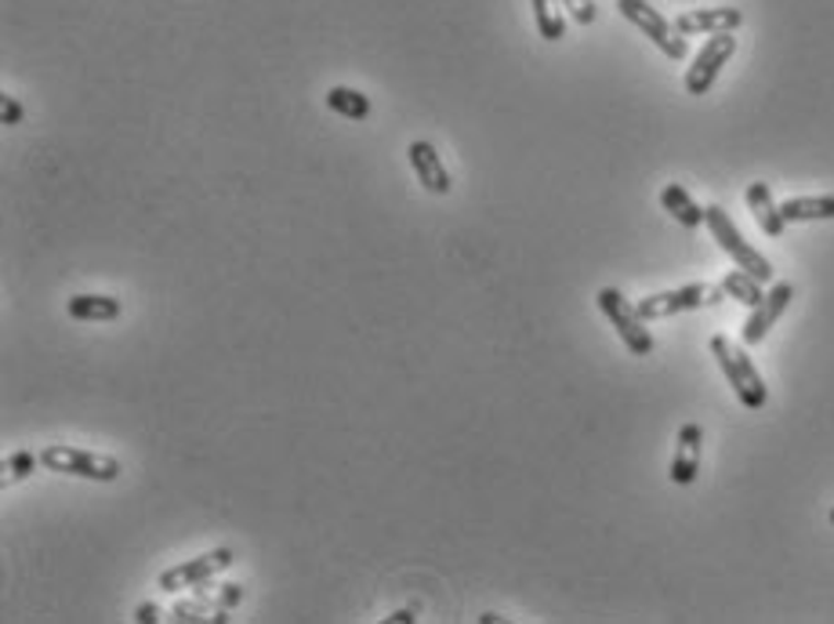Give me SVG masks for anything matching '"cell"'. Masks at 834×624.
<instances>
[{
    "label": "cell",
    "mask_w": 834,
    "mask_h": 624,
    "mask_svg": "<svg viewBox=\"0 0 834 624\" xmlns=\"http://www.w3.org/2000/svg\"><path fill=\"white\" fill-rule=\"evenodd\" d=\"M595 302H599V309H602L606 320L613 324V331L621 334L624 349L631 352V356H650V352H653V334H650L646 320L639 316V305H631L617 287H602Z\"/></svg>",
    "instance_id": "277c9868"
},
{
    "label": "cell",
    "mask_w": 834,
    "mask_h": 624,
    "mask_svg": "<svg viewBox=\"0 0 834 624\" xmlns=\"http://www.w3.org/2000/svg\"><path fill=\"white\" fill-rule=\"evenodd\" d=\"M762 287H766V284H762V280H755L751 273H744V269H733V273L722 276L725 298L741 302V305H747V309H755V305L766 298V291H762Z\"/></svg>",
    "instance_id": "ac0fdd59"
},
{
    "label": "cell",
    "mask_w": 834,
    "mask_h": 624,
    "mask_svg": "<svg viewBox=\"0 0 834 624\" xmlns=\"http://www.w3.org/2000/svg\"><path fill=\"white\" fill-rule=\"evenodd\" d=\"M744 26V11L736 8H694L675 15V30L683 37H700V33H736Z\"/></svg>",
    "instance_id": "30bf717a"
},
{
    "label": "cell",
    "mask_w": 834,
    "mask_h": 624,
    "mask_svg": "<svg viewBox=\"0 0 834 624\" xmlns=\"http://www.w3.org/2000/svg\"><path fill=\"white\" fill-rule=\"evenodd\" d=\"M708 215H705V226L711 229V237L719 240V247L725 254L733 258L736 262V269H744V273H751L755 280H762V284H769L773 280V262L762 251H755L744 237H741V229L733 226V218H730V211L725 207H719V204H711V207H705Z\"/></svg>",
    "instance_id": "3957f363"
},
{
    "label": "cell",
    "mask_w": 834,
    "mask_h": 624,
    "mask_svg": "<svg viewBox=\"0 0 834 624\" xmlns=\"http://www.w3.org/2000/svg\"><path fill=\"white\" fill-rule=\"evenodd\" d=\"M733 52H736V37H733V33H711L708 44L694 58V66L686 69V91H689V95H708L711 84L722 73V66L733 58Z\"/></svg>",
    "instance_id": "ba28073f"
},
{
    "label": "cell",
    "mask_w": 834,
    "mask_h": 624,
    "mask_svg": "<svg viewBox=\"0 0 834 624\" xmlns=\"http://www.w3.org/2000/svg\"><path fill=\"white\" fill-rule=\"evenodd\" d=\"M37 465H41V454H33V451H15L4 462V487H15V483H22V479H30L33 473H37Z\"/></svg>",
    "instance_id": "ffe728a7"
},
{
    "label": "cell",
    "mask_w": 834,
    "mask_h": 624,
    "mask_svg": "<svg viewBox=\"0 0 834 624\" xmlns=\"http://www.w3.org/2000/svg\"><path fill=\"white\" fill-rule=\"evenodd\" d=\"M661 207H664L667 215H672L683 229H700V226H705V215H708V211L700 207L694 196H689L686 185H678V182L664 185V190H661Z\"/></svg>",
    "instance_id": "9a60e30c"
},
{
    "label": "cell",
    "mask_w": 834,
    "mask_h": 624,
    "mask_svg": "<svg viewBox=\"0 0 834 624\" xmlns=\"http://www.w3.org/2000/svg\"><path fill=\"white\" fill-rule=\"evenodd\" d=\"M744 196H747V211H751V215H755V222H758V229L766 232V237L780 240L784 229H788V222H784L780 204L773 200L769 185H766V182H751Z\"/></svg>",
    "instance_id": "4fadbf2b"
},
{
    "label": "cell",
    "mask_w": 834,
    "mask_h": 624,
    "mask_svg": "<svg viewBox=\"0 0 834 624\" xmlns=\"http://www.w3.org/2000/svg\"><path fill=\"white\" fill-rule=\"evenodd\" d=\"M711 356L719 360L725 382H730L736 399H741L747 410H762V407H766V399H769L766 382H762L755 360H751L741 345H733V341L725 338V334H714L711 338Z\"/></svg>",
    "instance_id": "6da1fadb"
},
{
    "label": "cell",
    "mask_w": 834,
    "mask_h": 624,
    "mask_svg": "<svg viewBox=\"0 0 834 624\" xmlns=\"http://www.w3.org/2000/svg\"><path fill=\"white\" fill-rule=\"evenodd\" d=\"M236 563V552L233 548H214V552H204V556L189 559V563H178V567L164 570L157 577V588H164V592H182V588H200L207 585L214 574L229 570Z\"/></svg>",
    "instance_id": "52a82bcc"
},
{
    "label": "cell",
    "mask_w": 834,
    "mask_h": 624,
    "mask_svg": "<svg viewBox=\"0 0 834 624\" xmlns=\"http://www.w3.org/2000/svg\"><path fill=\"white\" fill-rule=\"evenodd\" d=\"M700 446H705V429L697 426V421H689V426L678 429L675 435V457H672V483H678V487H689V483L697 479L700 473Z\"/></svg>",
    "instance_id": "8fae6325"
},
{
    "label": "cell",
    "mask_w": 834,
    "mask_h": 624,
    "mask_svg": "<svg viewBox=\"0 0 834 624\" xmlns=\"http://www.w3.org/2000/svg\"><path fill=\"white\" fill-rule=\"evenodd\" d=\"M388 621H392V624H414L417 617H414V610H396V614H392Z\"/></svg>",
    "instance_id": "cb8c5ba5"
},
{
    "label": "cell",
    "mask_w": 834,
    "mask_h": 624,
    "mask_svg": "<svg viewBox=\"0 0 834 624\" xmlns=\"http://www.w3.org/2000/svg\"><path fill=\"white\" fill-rule=\"evenodd\" d=\"M135 621H142V624L160 621V606H157V603H142V606L135 610Z\"/></svg>",
    "instance_id": "603a6c76"
},
{
    "label": "cell",
    "mask_w": 834,
    "mask_h": 624,
    "mask_svg": "<svg viewBox=\"0 0 834 624\" xmlns=\"http://www.w3.org/2000/svg\"><path fill=\"white\" fill-rule=\"evenodd\" d=\"M780 215L788 226H798V222H827L834 218V196H791L780 204Z\"/></svg>",
    "instance_id": "2e32d148"
},
{
    "label": "cell",
    "mask_w": 834,
    "mask_h": 624,
    "mask_svg": "<svg viewBox=\"0 0 834 624\" xmlns=\"http://www.w3.org/2000/svg\"><path fill=\"white\" fill-rule=\"evenodd\" d=\"M559 4H563L566 15L581 22V26H591L595 15H599V11H595V0H559Z\"/></svg>",
    "instance_id": "44dd1931"
},
{
    "label": "cell",
    "mask_w": 834,
    "mask_h": 624,
    "mask_svg": "<svg viewBox=\"0 0 834 624\" xmlns=\"http://www.w3.org/2000/svg\"><path fill=\"white\" fill-rule=\"evenodd\" d=\"M831 523H834V509H831Z\"/></svg>",
    "instance_id": "484cf974"
},
{
    "label": "cell",
    "mask_w": 834,
    "mask_h": 624,
    "mask_svg": "<svg viewBox=\"0 0 834 624\" xmlns=\"http://www.w3.org/2000/svg\"><path fill=\"white\" fill-rule=\"evenodd\" d=\"M407 157H410V171L417 174V182H421L428 193H436V196L450 193V174H447L443 160H439V149L432 143H410Z\"/></svg>",
    "instance_id": "7c38bea8"
},
{
    "label": "cell",
    "mask_w": 834,
    "mask_h": 624,
    "mask_svg": "<svg viewBox=\"0 0 834 624\" xmlns=\"http://www.w3.org/2000/svg\"><path fill=\"white\" fill-rule=\"evenodd\" d=\"M480 621H483V624H494V621H505V617H500V614H483Z\"/></svg>",
    "instance_id": "d4e9b609"
},
{
    "label": "cell",
    "mask_w": 834,
    "mask_h": 624,
    "mask_svg": "<svg viewBox=\"0 0 834 624\" xmlns=\"http://www.w3.org/2000/svg\"><path fill=\"white\" fill-rule=\"evenodd\" d=\"M617 11L631 22L635 30H642V37H650L657 48L672 58V63H683L689 55L686 48V37L675 30V22H667L657 8H650L646 0H617Z\"/></svg>",
    "instance_id": "8992f818"
},
{
    "label": "cell",
    "mask_w": 834,
    "mask_h": 624,
    "mask_svg": "<svg viewBox=\"0 0 834 624\" xmlns=\"http://www.w3.org/2000/svg\"><path fill=\"white\" fill-rule=\"evenodd\" d=\"M533 4V19H538V33L544 41H563L566 37V19H563V4L559 0H530Z\"/></svg>",
    "instance_id": "d6986e66"
},
{
    "label": "cell",
    "mask_w": 834,
    "mask_h": 624,
    "mask_svg": "<svg viewBox=\"0 0 834 624\" xmlns=\"http://www.w3.org/2000/svg\"><path fill=\"white\" fill-rule=\"evenodd\" d=\"M22 116H26V110H22V102H19V99H11V95L0 99V121H4L8 127L22 124Z\"/></svg>",
    "instance_id": "7402d4cb"
},
{
    "label": "cell",
    "mask_w": 834,
    "mask_h": 624,
    "mask_svg": "<svg viewBox=\"0 0 834 624\" xmlns=\"http://www.w3.org/2000/svg\"><path fill=\"white\" fill-rule=\"evenodd\" d=\"M794 302V284H788V280H780V284H773L766 291V298H762L755 309H751L747 324H744V345H762L766 341V334L777 327V320L784 313H788V305Z\"/></svg>",
    "instance_id": "9c48e42d"
},
{
    "label": "cell",
    "mask_w": 834,
    "mask_h": 624,
    "mask_svg": "<svg viewBox=\"0 0 834 624\" xmlns=\"http://www.w3.org/2000/svg\"><path fill=\"white\" fill-rule=\"evenodd\" d=\"M327 105L338 116H345V121H352V124H360V121L371 116V99H367L363 91H356V88H330Z\"/></svg>",
    "instance_id": "e0dca14e"
},
{
    "label": "cell",
    "mask_w": 834,
    "mask_h": 624,
    "mask_svg": "<svg viewBox=\"0 0 834 624\" xmlns=\"http://www.w3.org/2000/svg\"><path fill=\"white\" fill-rule=\"evenodd\" d=\"M69 320L77 324H110L124 313L121 298H110V294H74L66 302Z\"/></svg>",
    "instance_id": "5bb4252c"
},
{
    "label": "cell",
    "mask_w": 834,
    "mask_h": 624,
    "mask_svg": "<svg viewBox=\"0 0 834 624\" xmlns=\"http://www.w3.org/2000/svg\"><path fill=\"white\" fill-rule=\"evenodd\" d=\"M41 465L52 468V473L77 476V479H94V483L121 479V462H116L113 454L83 451V446H69V443L44 446V451H41Z\"/></svg>",
    "instance_id": "7a4b0ae2"
},
{
    "label": "cell",
    "mask_w": 834,
    "mask_h": 624,
    "mask_svg": "<svg viewBox=\"0 0 834 624\" xmlns=\"http://www.w3.org/2000/svg\"><path fill=\"white\" fill-rule=\"evenodd\" d=\"M725 298L722 284H686V287H675V291H661V294H650V298L639 302V316L646 324L653 320H667V316H678V313H694V309H705V305H719Z\"/></svg>",
    "instance_id": "5b68a950"
}]
</instances>
